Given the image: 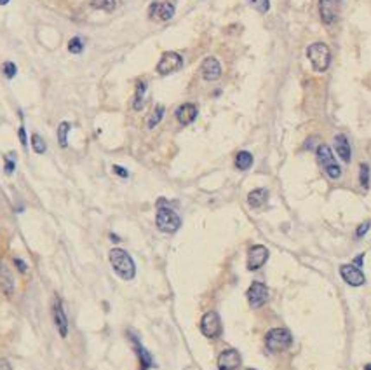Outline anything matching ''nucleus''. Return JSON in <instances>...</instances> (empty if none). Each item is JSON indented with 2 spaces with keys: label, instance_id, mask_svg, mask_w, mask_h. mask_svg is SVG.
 Returning a JSON list of instances; mask_svg holds the SVG:
<instances>
[{
  "label": "nucleus",
  "instance_id": "2f4dec72",
  "mask_svg": "<svg viewBox=\"0 0 371 370\" xmlns=\"http://www.w3.org/2000/svg\"><path fill=\"white\" fill-rule=\"evenodd\" d=\"M369 227H371V222H364V224H361V226L357 227V231H356V238H357V239H361L362 236H364L366 232L369 231Z\"/></svg>",
  "mask_w": 371,
  "mask_h": 370
},
{
  "label": "nucleus",
  "instance_id": "4468645a",
  "mask_svg": "<svg viewBox=\"0 0 371 370\" xmlns=\"http://www.w3.org/2000/svg\"><path fill=\"white\" fill-rule=\"evenodd\" d=\"M53 320H54V325H56L58 332H60V336L61 337L68 336V318H66L60 299H56L53 304Z\"/></svg>",
  "mask_w": 371,
  "mask_h": 370
},
{
  "label": "nucleus",
  "instance_id": "7c9ffc66",
  "mask_svg": "<svg viewBox=\"0 0 371 370\" xmlns=\"http://www.w3.org/2000/svg\"><path fill=\"white\" fill-rule=\"evenodd\" d=\"M16 170V154H7L6 156V173L7 175H13Z\"/></svg>",
  "mask_w": 371,
  "mask_h": 370
},
{
  "label": "nucleus",
  "instance_id": "a211bd4d",
  "mask_svg": "<svg viewBox=\"0 0 371 370\" xmlns=\"http://www.w3.org/2000/svg\"><path fill=\"white\" fill-rule=\"evenodd\" d=\"M335 151H337V154L340 156V159L343 163H350V145H349V140H347L345 135H337L335 136Z\"/></svg>",
  "mask_w": 371,
  "mask_h": 370
},
{
  "label": "nucleus",
  "instance_id": "bb28decb",
  "mask_svg": "<svg viewBox=\"0 0 371 370\" xmlns=\"http://www.w3.org/2000/svg\"><path fill=\"white\" fill-rule=\"evenodd\" d=\"M359 180H361L362 189L369 187V166L368 164H364V163L361 164V168H359Z\"/></svg>",
  "mask_w": 371,
  "mask_h": 370
},
{
  "label": "nucleus",
  "instance_id": "9d476101",
  "mask_svg": "<svg viewBox=\"0 0 371 370\" xmlns=\"http://www.w3.org/2000/svg\"><path fill=\"white\" fill-rule=\"evenodd\" d=\"M340 276L343 278V281L350 286H362L366 283V278H364V274H362V271L354 266V264H343L340 267Z\"/></svg>",
  "mask_w": 371,
  "mask_h": 370
},
{
  "label": "nucleus",
  "instance_id": "f03ea898",
  "mask_svg": "<svg viewBox=\"0 0 371 370\" xmlns=\"http://www.w3.org/2000/svg\"><path fill=\"white\" fill-rule=\"evenodd\" d=\"M155 226L159 231L166 234H175L181 227V218L175 210L168 206V201L164 198L157 201V215H155Z\"/></svg>",
  "mask_w": 371,
  "mask_h": 370
},
{
  "label": "nucleus",
  "instance_id": "58836bf2",
  "mask_svg": "<svg viewBox=\"0 0 371 370\" xmlns=\"http://www.w3.org/2000/svg\"><path fill=\"white\" fill-rule=\"evenodd\" d=\"M366 370H371V365H368V367H366Z\"/></svg>",
  "mask_w": 371,
  "mask_h": 370
},
{
  "label": "nucleus",
  "instance_id": "f3484780",
  "mask_svg": "<svg viewBox=\"0 0 371 370\" xmlns=\"http://www.w3.org/2000/svg\"><path fill=\"white\" fill-rule=\"evenodd\" d=\"M129 337H131V341H133V344H134V349H136V353H138V358H140L141 370L152 368L153 367V358H152V355H150L147 349H145L143 346L140 344V341H138L131 332H129Z\"/></svg>",
  "mask_w": 371,
  "mask_h": 370
},
{
  "label": "nucleus",
  "instance_id": "dca6fc26",
  "mask_svg": "<svg viewBox=\"0 0 371 370\" xmlns=\"http://www.w3.org/2000/svg\"><path fill=\"white\" fill-rule=\"evenodd\" d=\"M197 116H199V108H197L195 103H183L176 110V119L183 126L192 124L197 119Z\"/></svg>",
  "mask_w": 371,
  "mask_h": 370
},
{
  "label": "nucleus",
  "instance_id": "393cba45",
  "mask_svg": "<svg viewBox=\"0 0 371 370\" xmlns=\"http://www.w3.org/2000/svg\"><path fill=\"white\" fill-rule=\"evenodd\" d=\"M91 7L106 11V13H112V11L115 9V0H93V2H91Z\"/></svg>",
  "mask_w": 371,
  "mask_h": 370
},
{
  "label": "nucleus",
  "instance_id": "c756f323",
  "mask_svg": "<svg viewBox=\"0 0 371 370\" xmlns=\"http://www.w3.org/2000/svg\"><path fill=\"white\" fill-rule=\"evenodd\" d=\"M251 6L255 7L258 13L265 14L270 9V0H251Z\"/></svg>",
  "mask_w": 371,
  "mask_h": 370
},
{
  "label": "nucleus",
  "instance_id": "4be33fe9",
  "mask_svg": "<svg viewBox=\"0 0 371 370\" xmlns=\"http://www.w3.org/2000/svg\"><path fill=\"white\" fill-rule=\"evenodd\" d=\"M235 166H237L240 171L250 170L253 166V156L248 151H240L237 157H235Z\"/></svg>",
  "mask_w": 371,
  "mask_h": 370
},
{
  "label": "nucleus",
  "instance_id": "39448f33",
  "mask_svg": "<svg viewBox=\"0 0 371 370\" xmlns=\"http://www.w3.org/2000/svg\"><path fill=\"white\" fill-rule=\"evenodd\" d=\"M317 161L329 178L338 180L342 176V168L338 166V163L335 161L333 152H331V149L327 147V145H319L317 147Z\"/></svg>",
  "mask_w": 371,
  "mask_h": 370
},
{
  "label": "nucleus",
  "instance_id": "c85d7f7f",
  "mask_svg": "<svg viewBox=\"0 0 371 370\" xmlns=\"http://www.w3.org/2000/svg\"><path fill=\"white\" fill-rule=\"evenodd\" d=\"M2 72H4V76L11 81V79H14L16 73H18V66H16V63H13V61H6L2 65Z\"/></svg>",
  "mask_w": 371,
  "mask_h": 370
},
{
  "label": "nucleus",
  "instance_id": "6ab92c4d",
  "mask_svg": "<svg viewBox=\"0 0 371 370\" xmlns=\"http://www.w3.org/2000/svg\"><path fill=\"white\" fill-rule=\"evenodd\" d=\"M0 290H2L7 297H11V295L14 293V281H13V278H11V273L7 271V267L2 266V264H0Z\"/></svg>",
  "mask_w": 371,
  "mask_h": 370
},
{
  "label": "nucleus",
  "instance_id": "f704fd0d",
  "mask_svg": "<svg viewBox=\"0 0 371 370\" xmlns=\"http://www.w3.org/2000/svg\"><path fill=\"white\" fill-rule=\"evenodd\" d=\"M14 266L18 267L19 273H26V264L21 261V258H14Z\"/></svg>",
  "mask_w": 371,
  "mask_h": 370
},
{
  "label": "nucleus",
  "instance_id": "412c9836",
  "mask_svg": "<svg viewBox=\"0 0 371 370\" xmlns=\"http://www.w3.org/2000/svg\"><path fill=\"white\" fill-rule=\"evenodd\" d=\"M145 94H147V82H145V81H138L136 93H134V101H133L134 110H141V108H143V105H145Z\"/></svg>",
  "mask_w": 371,
  "mask_h": 370
},
{
  "label": "nucleus",
  "instance_id": "c9c22d12",
  "mask_svg": "<svg viewBox=\"0 0 371 370\" xmlns=\"http://www.w3.org/2000/svg\"><path fill=\"white\" fill-rule=\"evenodd\" d=\"M0 370H13L11 363L6 360V358H0Z\"/></svg>",
  "mask_w": 371,
  "mask_h": 370
},
{
  "label": "nucleus",
  "instance_id": "72a5a7b5",
  "mask_svg": "<svg viewBox=\"0 0 371 370\" xmlns=\"http://www.w3.org/2000/svg\"><path fill=\"white\" fill-rule=\"evenodd\" d=\"M18 135H19V141H21V145L23 147H26L28 145V140H26V131H25V128H19V131H18Z\"/></svg>",
  "mask_w": 371,
  "mask_h": 370
},
{
  "label": "nucleus",
  "instance_id": "f8f14e48",
  "mask_svg": "<svg viewBox=\"0 0 371 370\" xmlns=\"http://www.w3.org/2000/svg\"><path fill=\"white\" fill-rule=\"evenodd\" d=\"M268 258V250L267 246L263 245H255L250 248L248 251V269L250 271H256L267 262Z\"/></svg>",
  "mask_w": 371,
  "mask_h": 370
},
{
  "label": "nucleus",
  "instance_id": "ea45409f",
  "mask_svg": "<svg viewBox=\"0 0 371 370\" xmlns=\"http://www.w3.org/2000/svg\"><path fill=\"white\" fill-rule=\"evenodd\" d=\"M248 370H255V368H248Z\"/></svg>",
  "mask_w": 371,
  "mask_h": 370
},
{
  "label": "nucleus",
  "instance_id": "a878e982",
  "mask_svg": "<svg viewBox=\"0 0 371 370\" xmlns=\"http://www.w3.org/2000/svg\"><path fill=\"white\" fill-rule=\"evenodd\" d=\"M31 147H33V151L37 152V154H44V152L47 151L46 141L42 140V136L37 135V133H33V135H31Z\"/></svg>",
  "mask_w": 371,
  "mask_h": 370
},
{
  "label": "nucleus",
  "instance_id": "b1692460",
  "mask_svg": "<svg viewBox=\"0 0 371 370\" xmlns=\"http://www.w3.org/2000/svg\"><path fill=\"white\" fill-rule=\"evenodd\" d=\"M162 117H164V107L162 105H157L155 108H153V112L150 114V117H148V121H147V126L150 129H153L157 124L162 121Z\"/></svg>",
  "mask_w": 371,
  "mask_h": 370
},
{
  "label": "nucleus",
  "instance_id": "aec40b11",
  "mask_svg": "<svg viewBox=\"0 0 371 370\" xmlns=\"http://www.w3.org/2000/svg\"><path fill=\"white\" fill-rule=\"evenodd\" d=\"M268 199V191L267 189H255V191H251L250 194H248V203H250L251 208H260L263 206V204L267 203Z\"/></svg>",
  "mask_w": 371,
  "mask_h": 370
},
{
  "label": "nucleus",
  "instance_id": "2eb2a0df",
  "mask_svg": "<svg viewBox=\"0 0 371 370\" xmlns=\"http://www.w3.org/2000/svg\"><path fill=\"white\" fill-rule=\"evenodd\" d=\"M200 73H202V77L206 81H216V79L222 76V65H220V61L216 58L209 56L200 65Z\"/></svg>",
  "mask_w": 371,
  "mask_h": 370
},
{
  "label": "nucleus",
  "instance_id": "ddd939ff",
  "mask_svg": "<svg viewBox=\"0 0 371 370\" xmlns=\"http://www.w3.org/2000/svg\"><path fill=\"white\" fill-rule=\"evenodd\" d=\"M150 18L160 19V21H169V19L175 16V6L171 2H153L148 9Z\"/></svg>",
  "mask_w": 371,
  "mask_h": 370
},
{
  "label": "nucleus",
  "instance_id": "473e14b6",
  "mask_svg": "<svg viewBox=\"0 0 371 370\" xmlns=\"http://www.w3.org/2000/svg\"><path fill=\"white\" fill-rule=\"evenodd\" d=\"M113 173H115V175H119L120 178H128V176H129V171L126 170V168L119 166V164H115V166H113Z\"/></svg>",
  "mask_w": 371,
  "mask_h": 370
},
{
  "label": "nucleus",
  "instance_id": "6e6552de",
  "mask_svg": "<svg viewBox=\"0 0 371 370\" xmlns=\"http://www.w3.org/2000/svg\"><path fill=\"white\" fill-rule=\"evenodd\" d=\"M340 0H319V14L324 25H333L340 16Z\"/></svg>",
  "mask_w": 371,
  "mask_h": 370
},
{
  "label": "nucleus",
  "instance_id": "1a4fd4ad",
  "mask_svg": "<svg viewBox=\"0 0 371 370\" xmlns=\"http://www.w3.org/2000/svg\"><path fill=\"white\" fill-rule=\"evenodd\" d=\"M268 301V288L267 285L260 281H253L250 290H248V302L251 308H262L263 304Z\"/></svg>",
  "mask_w": 371,
  "mask_h": 370
},
{
  "label": "nucleus",
  "instance_id": "5701e85b",
  "mask_svg": "<svg viewBox=\"0 0 371 370\" xmlns=\"http://www.w3.org/2000/svg\"><path fill=\"white\" fill-rule=\"evenodd\" d=\"M72 129V124L70 123H61L60 128H58V141H60V147L66 149L68 147V133Z\"/></svg>",
  "mask_w": 371,
  "mask_h": 370
},
{
  "label": "nucleus",
  "instance_id": "f257e3e1",
  "mask_svg": "<svg viewBox=\"0 0 371 370\" xmlns=\"http://www.w3.org/2000/svg\"><path fill=\"white\" fill-rule=\"evenodd\" d=\"M110 264H112L115 274L126 281H131V279L136 276V266H134V261L131 258V255L128 253L122 248H112L108 253Z\"/></svg>",
  "mask_w": 371,
  "mask_h": 370
},
{
  "label": "nucleus",
  "instance_id": "4c0bfd02",
  "mask_svg": "<svg viewBox=\"0 0 371 370\" xmlns=\"http://www.w3.org/2000/svg\"><path fill=\"white\" fill-rule=\"evenodd\" d=\"M6 4H9V0H0V6H6Z\"/></svg>",
  "mask_w": 371,
  "mask_h": 370
},
{
  "label": "nucleus",
  "instance_id": "20e7f679",
  "mask_svg": "<svg viewBox=\"0 0 371 370\" xmlns=\"http://www.w3.org/2000/svg\"><path fill=\"white\" fill-rule=\"evenodd\" d=\"M307 56H309L314 70H317V72H326L327 66H329V61H331L329 47L322 44V42L310 44L309 49H307Z\"/></svg>",
  "mask_w": 371,
  "mask_h": 370
},
{
  "label": "nucleus",
  "instance_id": "cd10ccee",
  "mask_svg": "<svg viewBox=\"0 0 371 370\" xmlns=\"http://www.w3.org/2000/svg\"><path fill=\"white\" fill-rule=\"evenodd\" d=\"M68 51L72 54H80L82 51H84V42H82V39L73 37L72 41L68 42Z\"/></svg>",
  "mask_w": 371,
  "mask_h": 370
},
{
  "label": "nucleus",
  "instance_id": "7ed1b4c3",
  "mask_svg": "<svg viewBox=\"0 0 371 370\" xmlns=\"http://www.w3.org/2000/svg\"><path fill=\"white\" fill-rule=\"evenodd\" d=\"M293 342V337H291V332L287 328H272L267 332L265 336V346L270 353H282L286 351L287 348Z\"/></svg>",
  "mask_w": 371,
  "mask_h": 370
},
{
  "label": "nucleus",
  "instance_id": "423d86ee",
  "mask_svg": "<svg viewBox=\"0 0 371 370\" xmlns=\"http://www.w3.org/2000/svg\"><path fill=\"white\" fill-rule=\"evenodd\" d=\"M200 332H202L204 337H208V339H216V337H220V334H222V320H220L218 313H215V311H209L202 316V320H200Z\"/></svg>",
  "mask_w": 371,
  "mask_h": 370
},
{
  "label": "nucleus",
  "instance_id": "e433bc0d",
  "mask_svg": "<svg viewBox=\"0 0 371 370\" xmlns=\"http://www.w3.org/2000/svg\"><path fill=\"white\" fill-rule=\"evenodd\" d=\"M362 262H364V255H357L356 258H354V266L356 267H359V269H361V266H362Z\"/></svg>",
  "mask_w": 371,
  "mask_h": 370
},
{
  "label": "nucleus",
  "instance_id": "0eeeda50",
  "mask_svg": "<svg viewBox=\"0 0 371 370\" xmlns=\"http://www.w3.org/2000/svg\"><path fill=\"white\" fill-rule=\"evenodd\" d=\"M181 66H183V58L178 53H175V51H168L157 63V73L159 76H169V73L180 70Z\"/></svg>",
  "mask_w": 371,
  "mask_h": 370
},
{
  "label": "nucleus",
  "instance_id": "9b49d317",
  "mask_svg": "<svg viewBox=\"0 0 371 370\" xmlns=\"http://www.w3.org/2000/svg\"><path fill=\"white\" fill-rule=\"evenodd\" d=\"M242 363V358H240L237 349H225L220 353L218 356V370H237Z\"/></svg>",
  "mask_w": 371,
  "mask_h": 370
}]
</instances>
